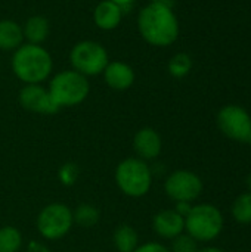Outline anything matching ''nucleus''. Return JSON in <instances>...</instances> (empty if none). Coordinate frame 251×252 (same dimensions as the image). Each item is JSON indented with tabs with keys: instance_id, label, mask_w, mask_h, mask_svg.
Masks as SVG:
<instances>
[{
	"instance_id": "23",
	"label": "nucleus",
	"mask_w": 251,
	"mask_h": 252,
	"mask_svg": "<svg viewBox=\"0 0 251 252\" xmlns=\"http://www.w3.org/2000/svg\"><path fill=\"white\" fill-rule=\"evenodd\" d=\"M198 250H200L198 242L188 233H182L176 236L175 239H172L170 252H197Z\"/></svg>"
},
{
	"instance_id": "15",
	"label": "nucleus",
	"mask_w": 251,
	"mask_h": 252,
	"mask_svg": "<svg viewBox=\"0 0 251 252\" xmlns=\"http://www.w3.org/2000/svg\"><path fill=\"white\" fill-rule=\"evenodd\" d=\"M49 19L41 16V15H33L30 16L24 27H22V32H24V40H27V43L31 44H41L47 35H49Z\"/></svg>"
},
{
	"instance_id": "6",
	"label": "nucleus",
	"mask_w": 251,
	"mask_h": 252,
	"mask_svg": "<svg viewBox=\"0 0 251 252\" xmlns=\"http://www.w3.org/2000/svg\"><path fill=\"white\" fill-rule=\"evenodd\" d=\"M70 62L72 69L84 77L99 75L109 62L107 49L93 40H83L72 46L70 52Z\"/></svg>"
},
{
	"instance_id": "9",
	"label": "nucleus",
	"mask_w": 251,
	"mask_h": 252,
	"mask_svg": "<svg viewBox=\"0 0 251 252\" xmlns=\"http://www.w3.org/2000/svg\"><path fill=\"white\" fill-rule=\"evenodd\" d=\"M219 130L235 142H247L251 133L250 114L238 105L223 106L216 117Z\"/></svg>"
},
{
	"instance_id": "29",
	"label": "nucleus",
	"mask_w": 251,
	"mask_h": 252,
	"mask_svg": "<svg viewBox=\"0 0 251 252\" xmlns=\"http://www.w3.org/2000/svg\"><path fill=\"white\" fill-rule=\"evenodd\" d=\"M246 185H247V189H249V192H251V173L247 176V179H246Z\"/></svg>"
},
{
	"instance_id": "12",
	"label": "nucleus",
	"mask_w": 251,
	"mask_h": 252,
	"mask_svg": "<svg viewBox=\"0 0 251 252\" xmlns=\"http://www.w3.org/2000/svg\"><path fill=\"white\" fill-rule=\"evenodd\" d=\"M154 232L163 239H175L185 232V219L175 210H163L152 219Z\"/></svg>"
},
{
	"instance_id": "10",
	"label": "nucleus",
	"mask_w": 251,
	"mask_h": 252,
	"mask_svg": "<svg viewBox=\"0 0 251 252\" xmlns=\"http://www.w3.org/2000/svg\"><path fill=\"white\" fill-rule=\"evenodd\" d=\"M18 100L25 111L34 114L53 115L61 109L53 100V97L50 96L49 90L40 84H25L19 90Z\"/></svg>"
},
{
	"instance_id": "8",
	"label": "nucleus",
	"mask_w": 251,
	"mask_h": 252,
	"mask_svg": "<svg viewBox=\"0 0 251 252\" xmlns=\"http://www.w3.org/2000/svg\"><path fill=\"white\" fill-rule=\"evenodd\" d=\"M203 180L189 170H176L164 182L166 195L175 202L192 204L203 192Z\"/></svg>"
},
{
	"instance_id": "2",
	"label": "nucleus",
	"mask_w": 251,
	"mask_h": 252,
	"mask_svg": "<svg viewBox=\"0 0 251 252\" xmlns=\"http://www.w3.org/2000/svg\"><path fill=\"white\" fill-rule=\"evenodd\" d=\"M12 71L24 84H40L49 78L53 69L50 53L40 44L24 43L12 56Z\"/></svg>"
},
{
	"instance_id": "18",
	"label": "nucleus",
	"mask_w": 251,
	"mask_h": 252,
	"mask_svg": "<svg viewBox=\"0 0 251 252\" xmlns=\"http://www.w3.org/2000/svg\"><path fill=\"white\" fill-rule=\"evenodd\" d=\"M72 219H74V223L78 224L80 227L90 229V227L98 224V221L101 219V214H99V210L95 208L93 205L80 204L75 208V211H72Z\"/></svg>"
},
{
	"instance_id": "13",
	"label": "nucleus",
	"mask_w": 251,
	"mask_h": 252,
	"mask_svg": "<svg viewBox=\"0 0 251 252\" xmlns=\"http://www.w3.org/2000/svg\"><path fill=\"white\" fill-rule=\"evenodd\" d=\"M102 75H104L107 86L117 92H124V90L130 89L135 83L133 68L129 63L121 62V61L108 62Z\"/></svg>"
},
{
	"instance_id": "25",
	"label": "nucleus",
	"mask_w": 251,
	"mask_h": 252,
	"mask_svg": "<svg viewBox=\"0 0 251 252\" xmlns=\"http://www.w3.org/2000/svg\"><path fill=\"white\" fill-rule=\"evenodd\" d=\"M27 252H50V250L38 241H30L27 245Z\"/></svg>"
},
{
	"instance_id": "4",
	"label": "nucleus",
	"mask_w": 251,
	"mask_h": 252,
	"mask_svg": "<svg viewBox=\"0 0 251 252\" xmlns=\"http://www.w3.org/2000/svg\"><path fill=\"white\" fill-rule=\"evenodd\" d=\"M47 90L59 108H70L77 106L87 99L90 84L83 74L74 69H65L52 77Z\"/></svg>"
},
{
	"instance_id": "3",
	"label": "nucleus",
	"mask_w": 251,
	"mask_h": 252,
	"mask_svg": "<svg viewBox=\"0 0 251 252\" xmlns=\"http://www.w3.org/2000/svg\"><path fill=\"white\" fill-rule=\"evenodd\" d=\"M117 188L129 198L145 196L152 186V170L139 158L123 159L114 173Z\"/></svg>"
},
{
	"instance_id": "31",
	"label": "nucleus",
	"mask_w": 251,
	"mask_h": 252,
	"mask_svg": "<svg viewBox=\"0 0 251 252\" xmlns=\"http://www.w3.org/2000/svg\"><path fill=\"white\" fill-rule=\"evenodd\" d=\"M247 142L251 145V133H250V136H249V140H247Z\"/></svg>"
},
{
	"instance_id": "27",
	"label": "nucleus",
	"mask_w": 251,
	"mask_h": 252,
	"mask_svg": "<svg viewBox=\"0 0 251 252\" xmlns=\"http://www.w3.org/2000/svg\"><path fill=\"white\" fill-rule=\"evenodd\" d=\"M111 1H114L115 4H118V6H121L123 9L124 7H129V6H132L136 0H111Z\"/></svg>"
},
{
	"instance_id": "26",
	"label": "nucleus",
	"mask_w": 251,
	"mask_h": 252,
	"mask_svg": "<svg viewBox=\"0 0 251 252\" xmlns=\"http://www.w3.org/2000/svg\"><path fill=\"white\" fill-rule=\"evenodd\" d=\"M191 208H192V204H189V202H176L175 211H176L178 214H180V216L185 219V217L189 214Z\"/></svg>"
},
{
	"instance_id": "22",
	"label": "nucleus",
	"mask_w": 251,
	"mask_h": 252,
	"mask_svg": "<svg viewBox=\"0 0 251 252\" xmlns=\"http://www.w3.org/2000/svg\"><path fill=\"white\" fill-rule=\"evenodd\" d=\"M80 177V168L74 162H65L58 170V179L64 186H72Z\"/></svg>"
},
{
	"instance_id": "16",
	"label": "nucleus",
	"mask_w": 251,
	"mask_h": 252,
	"mask_svg": "<svg viewBox=\"0 0 251 252\" xmlns=\"http://www.w3.org/2000/svg\"><path fill=\"white\" fill-rule=\"evenodd\" d=\"M24 44L22 27L12 19H0V50H16Z\"/></svg>"
},
{
	"instance_id": "7",
	"label": "nucleus",
	"mask_w": 251,
	"mask_h": 252,
	"mask_svg": "<svg viewBox=\"0 0 251 252\" xmlns=\"http://www.w3.org/2000/svg\"><path fill=\"white\" fill-rule=\"evenodd\" d=\"M74 219L68 205L53 202L46 205L37 216L36 226L41 238L46 241H59L72 229Z\"/></svg>"
},
{
	"instance_id": "30",
	"label": "nucleus",
	"mask_w": 251,
	"mask_h": 252,
	"mask_svg": "<svg viewBox=\"0 0 251 252\" xmlns=\"http://www.w3.org/2000/svg\"><path fill=\"white\" fill-rule=\"evenodd\" d=\"M152 3H169V0H149Z\"/></svg>"
},
{
	"instance_id": "17",
	"label": "nucleus",
	"mask_w": 251,
	"mask_h": 252,
	"mask_svg": "<svg viewBox=\"0 0 251 252\" xmlns=\"http://www.w3.org/2000/svg\"><path fill=\"white\" fill-rule=\"evenodd\" d=\"M112 242L118 252H133L139 247V236L135 227L129 224H121L115 229L112 235Z\"/></svg>"
},
{
	"instance_id": "24",
	"label": "nucleus",
	"mask_w": 251,
	"mask_h": 252,
	"mask_svg": "<svg viewBox=\"0 0 251 252\" xmlns=\"http://www.w3.org/2000/svg\"><path fill=\"white\" fill-rule=\"evenodd\" d=\"M133 252H170V250L158 242H146L143 245H139Z\"/></svg>"
},
{
	"instance_id": "20",
	"label": "nucleus",
	"mask_w": 251,
	"mask_h": 252,
	"mask_svg": "<svg viewBox=\"0 0 251 252\" xmlns=\"http://www.w3.org/2000/svg\"><path fill=\"white\" fill-rule=\"evenodd\" d=\"M22 247V235L13 226L0 227V252H19Z\"/></svg>"
},
{
	"instance_id": "19",
	"label": "nucleus",
	"mask_w": 251,
	"mask_h": 252,
	"mask_svg": "<svg viewBox=\"0 0 251 252\" xmlns=\"http://www.w3.org/2000/svg\"><path fill=\"white\" fill-rule=\"evenodd\" d=\"M232 217L240 224H251V192H244L232 204Z\"/></svg>"
},
{
	"instance_id": "1",
	"label": "nucleus",
	"mask_w": 251,
	"mask_h": 252,
	"mask_svg": "<svg viewBox=\"0 0 251 252\" xmlns=\"http://www.w3.org/2000/svg\"><path fill=\"white\" fill-rule=\"evenodd\" d=\"M138 30L148 44L166 47L178 40L179 21L169 3L151 1L138 15Z\"/></svg>"
},
{
	"instance_id": "21",
	"label": "nucleus",
	"mask_w": 251,
	"mask_h": 252,
	"mask_svg": "<svg viewBox=\"0 0 251 252\" xmlns=\"http://www.w3.org/2000/svg\"><path fill=\"white\" fill-rule=\"evenodd\" d=\"M192 69V59L188 53H176L172 56V59L167 63V71L175 78H183L186 77Z\"/></svg>"
},
{
	"instance_id": "11",
	"label": "nucleus",
	"mask_w": 251,
	"mask_h": 252,
	"mask_svg": "<svg viewBox=\"0 0 251 252\" xmlns=\"http://www.w3.org/2000/svg\"><path fill=\"white\" fill-rule=\"evenodd\" d=\"M133 149L139 159L152 161L158 158L163 149V140L157 130L151 127H143L136 131L133 137Z\"/></svg>"
},
{
	"instance_id": "28",
	"label": "nucleus",
	"mask_w": 251,
	"mask_h": 252,
	"mask_svg": "<svg viewBox=\"0 0 251 252\" xmlns=\"http://www.w3.org/2000/svg\"><path fill=\"white\" fill-rule=\"evenodd\" d=\"M197 252H226L222 248H217V247H206V248H201Z\"/></svg>"
},
{
	"instance_id": "5",
	"label": "nucleus",
	"mask_w": 251,
	"mask_h": 252,
	"mask_svg": "<svg viewBox=\"0 0 251 252\" xmlns=\"http://www.w3.org/2000/svg\"><path fill=\"white\" fill-rule=\"evenodd\" d=\"M225 219L220 210L213 204L192 205L185 217V232L197 242L215 241L223 230Z\"/></svg>"
},
{
	"instance_id": "14",
	"label": "nucleus",
	"mask_w": 251,
	"mask_h": 252,
	"mask_svg": "<svg viewBox=\"0 0 251 252\" xmlns=\"http://www.w3.org/2000/svg\"><path fill=\"white\" fill-rule=\"evenodd\" d=\"M123 7L111 0H102L93 9V22L104 31L115 30L123 19Z\"/></svg>"
}]
</instances>
